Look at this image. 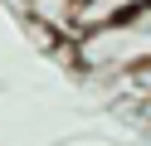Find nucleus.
I'll return each mask as SVG.
<instances>
[{
    "label": "nucleus",
    "instance_id": "1",
    "mask_svg": "<svg viewBox=\"0 0 151 146\" xmlns=\"http://www.w3.org/2000/svg\"><path fill=\"white\" fill-rule=\"evenodd\" d=\"M68 58L83 73H112V78L146 68L151 63V0L137 5L132 15L112 19V24L83 29L78 39H68Z\"/></svg>",
    "mask_w": 151,
    "mask_h": 146
},
{
    "label": "nucleus",
    "instance_id": "2",
    "mask_svg": "<svg viewBox=\"0 0 151 146\" xmlns=\"http://www.w3.org/2000/svg\"><path fill=\"white\" fill-rule=\"evenodd\" d=\"M146 117H151V102H146Z\"/></svg>",
    "mask_w": 151,
    "mask_h": 146
}]
</instances>
